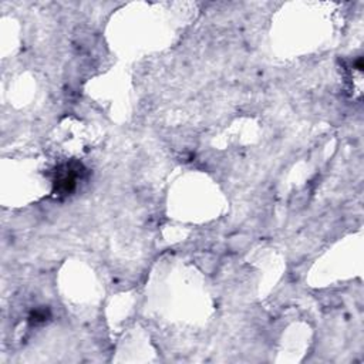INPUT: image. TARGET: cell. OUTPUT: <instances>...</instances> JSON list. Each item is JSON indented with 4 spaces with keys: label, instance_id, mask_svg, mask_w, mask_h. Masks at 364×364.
<instances>
[{
    "label": "cell",
    "instance_id": "1",
    "mask_svg": "<svg viewBox=\"0 0 364 364\" xmlns=\"http://www.w3.org/2000/svg\"><path fill=\"white\" fill-rule=\"evenodd\" d=\"M82 165L80 162H65L55 169L54 192L58 195H70L75 186L78 178H81Z\"/></svg>",
    "mask_w": 364,
    "mask_h": 364
}]
</instances>
